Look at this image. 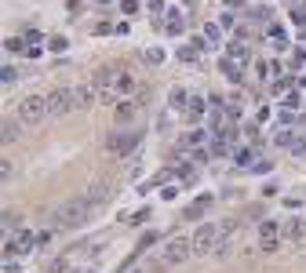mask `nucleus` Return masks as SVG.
Returning <instances> with one entry per match:
<instances>
[{
    "label": "nucleus",
    "mask_w": 306,
    "mask_h": 273,
    "mask_svg": "<svg viewBox=\"0 0 306 273\" xmlns=\"http://www.w3.org/2000/svg\"><path fill=\"white\" fill-rule=\"evenodd\" d=\"M95 201L84 193V197H69L66 204H58L55 211H51V226L55 230H73V226H84L91 215H95Z\"/></svg>",
    "instance_id": "1"
},
{
    "label": "nucleus",
    "mask_w": 306,
    "mask_h": 273,
    "mask_svg": "<svg viewBox=\"0 0 306 273\" xmlns=\"http://www.w3.org/2000/svg\"><path fill=\"white\" fill-rule=\"evenodd\" d=\"M190 240H193V255H211V251L219 248V240H222V226H219V222L197 226V233H193Z\"/></svg>",
    "instance_id": "2"
},
{
    "label": "nucleus",
    "mask_w": 306,
    "mask_h": 273,
    "mask_svg": "<svg viewBox=\"0 0 306 273\" xmlns=\"http://www.w3.org/2000/svg\"><path fill=\"white\" fill-rule=\"evenodd\" d=\"M48 113H51V110H48V95H26V99L19 102V120H22V124H29V128L40 124Z\"/></svg>",
    "instance_id": "3"
},
{
    "label": "nucleus",
    "mask_w": 306,
    "mask_h": 273,
    "mask_svg": "<svg viewBox=\"0 0 306 273\" xmlns=\"http://www.w3.org/2000/svg\"><path fill=\"white\" fill-rule=\"evenodd\" d=\"M48 110H51V117H66V113H73V110H81V102H76V91H69V87H55L51 95H48Z\"/></svg>",
    "instance_id": "4"
},
{
    "label": "nucleus",
    "mask_w": 306,
    "mask_h": 273,
    "mask_svg": "<svg viewBox=\"0 0 306 273\" xmlns=\"http://www.w3.org/2000/svg\"><path fill=\"white\" fill-rule=\"evenodd\" d=\"M281 237H284V226L263 219V226H259V251H263V255H273V251H277V244H281Z\"/></svg>",
    "instance_id": "5"
},
{
    "label": "nucleus",
    "mask_w": 306,
    "mask_h": 273,
    "mask_svg": "<svg viewBox=\"0 0 306 273\" xmlns=\"http://www.w3.org/2000/svg\"><path fill=\"white\" fill-rule=\"evenodd\" d=\"M106 149L117 153V157L135 153V149H139V131H117V135H110V139H106Z\"/></svg>",
    "instance_id": "6"
},
{
    "label": "nucleus",
    "mask_w": 306,
    "mask_h": 273,
    "mask_svg": "<svg viewBox=\"0 0 306 273\" xmlns=\"http://www.w3.org/2000/svg\"><path fill=\"white\" fill-rule=\"evenodd\" d=\"M193 255V240H186V237H172L164 244V262L168 266H179V262H186Z\"/></svg>",
    "instance_id": "7"
},
{
    "label": "nucleus",
    "mask_w": 306,
    "mask_h": 273,
    "mask_svg": "<svg viewBox=\"0 0 306 273\" xmlns=\"http://www.w3.org/2000/svg\"><path fill=\"white\" fill-rule=\"evenodd\" d=\"M99 99H102V95H99L95 84H81V87H76V102H81V110H91Z\"/></svg>",
    "instance_id": "8"
},
{
    "label": "nucleus",
    "mask_w": 306,
    "mask_h": 273,
    "mask_svg": "<svg viewBox=\"0 0 306 273\" xmlns=\"http://www.w3.org/2000/svg\"><path fill=\"white\" fill-rule=\"evenodd\" d=\"M284 237L295 240V244H302V240H306V222L302 219H288L284 222Z\"/></svg>",
    "instance_id": "9"
},
{
    "label": "nucleus",
    "mask_w": 306,
    "mask_h": 273,
    "mask_svg": "<svg viewBox=\"0 0 306 273\" xmlns=\"http://www.w3.org/2000/svg\"><path fill=\"white\" fill-rule=\"evenodd\" d=\"M88 197L95 201V208H102V204H106V201L113 197V186H110V182H95V186L88 190Z\"/></svg>",
    "instance_id": "10"
},
{
    "label": "nucleus",
    "mask_w": 306,
    "mask_h": 273,
    "mask_svg": "<svg viewBox=\"0 0 306 273\" xmlns=\"http://www.w3.org/2000/svg\"><path fill=\"white\" fill-rule=\"evenodd\" d=\"M135 87H139V80H135L128 69H120V73H117V84H113V91H117V95H131Z\"/></svg>",
    "instance_id": "11"
},
{
    "label": "nucleus",
    "mask_w": 306,
    "mask_h": 273,
    "mask_svg": "<svg viewBox=\"0 0 306 273\" xmlns=\"http://www.w3.org/2000/svg\"><path fill=\"white\" fill-rule=\"evenodd\" d=\"M211 204H215V197H208V193H204L201 201H193V204L186 208V219H190V222H193V219H201V215H204V211H208Z\"/></svg>",
    "instance_id": "12"
},
{
    "label": "nucleus",
    "mask_w": 306,
    "mask_h": 273,
    "mask_svg": "<svg viewBox=\"0 0 306 273\" xmlns=\"http://www.w3.org/2000/svg\"><path fill=\"white\" fill-rule=\"evenodd\" d=\"M222 77H230L234 84H241V80H244V66L234 62V58H222Z\"/></svg>",
    "instance_id": "13"
},
{
    "label": "nucleus",
    "mask_w": 306,
    "mask_h": 273,
    "mask_svg": "<svg viewBox=\"0 0 306 273\" xmlns=\"http://www.w3.org/2000/svg\"><path fill=\"white\" fill-rule=\"evenodd\" d=\"M204 117V99L201 95H190V102H186V120L193 124V120H201Z\"/></svg>",
    "instance_id": "14"
},
{
    "label": "nucleus",
    "mask_w": 306,
    "mask_h": 273,
    "mask_svg": "<svg viewBox=\"0 0 306 273\" xmlns=\"http://www.w3.org/2000/svg\"><path fill=\"white\" fill-rule=\"evenodd\" d=\"M226 51H230L226 58H234V62H241V66H244V62H248V58H252V55H248V44H241V40H237V44H230Z\"/></svg>",
    "instance_id": "15"
},
{
    "label": "nucleus",
    "mask_w": 306,
    "mask_h": 273,
    "mask_svg": "<svg viewBox=\"0 0 306 273\" xmlns=\"http://www.w3.org/2000/svg\"><path fill=\"white\" fill-rule=\"evenodd\" d=\"M204 139H208V135H204L201 128H197V131H190L186 139H182V153H186V149H201V146H204Z\"/></svg>",
    "instance_id": "16"
},
{
    "label": "nucleus",
    "mask_w": 306,
    "mask_h": 273,
    "mask_svg": "<svg viewBox=\"0 0 306 273\" xmlns=\"http://www.w3.org/2000/svg\"><path fill=\"white\" fill-rule=\"evenodd\" d=\"M131 117H135V106L131 102H120L117 106V124H131Z\"/></svg>",
    "instance_id": "17"
},
{
    "label": "nucleus",
    "mask_w": 306,
    "mask_h": 273,
    "mask_svg": "<svg viewBox=\"0 0 306 273\" xmlns=\"http://www.w3.org/2000/svg\"><path fill=\"white\" fill-rule=\"evenodd\" d=\"M161 29H168V33H182V19H179V15H164Z\"/></svg>",
    "instance_id": "18"
},
{
    "label": "nucleus",
    "mask_w": 306,
    "mask_h": 273,
    "mask_svg": "<svg viewBox=\"0 0 306 273\" xmlns=\"http://www.w3.org/2000/svg\"><path fill=\"white\" fill-rule=\"evenodd\" d=\"M168 99H172L175 110H182V106L190 102V91H186V87H172V95H168Z\"/></svg>",
    "instance_id": "19"
},
{
    "label": "nucleus",
    "mask_w": 306,
    "mask_h": 273,
    "mask_svg": "<svg viewBox=\"0 0 306 273\" xmlns=\"http://www.w3.org/2000/svg\"><path fill=\"white\" fill-rule=\"evenodd\" d=\"M15 240H19V251H22V255H26L29 248H33V244H37V237H33V233H29V230H22V233H15Z\"/></svg>",
    "instance_id": "20"
},
{
    "label": "nucleus",
    "mask_w": 306,
    "mask_h": 273,
    "mask_svg": "<svg viewBox=\"0 0 306 273\" xmlns=\"http://www.w3.org/2000/svg\"><path fill=\"white\" fill-rule=\"evenodd\" d=\"M19 124H22V120H4V142L19 139Z\"/></svg>",
    "instance_id": "21"
},
{
    "label": "nucleus",
    "mask_w": 306,
    "mask_h": 273,
    "mask_svg": "<svg viewBox=\"0 0 306 273\" xmlns=\"http://www.w3.org/2000/svg\"><path fill=\"white\" fill-rule=\"evenodd\" d=\"M19 222H22L19 211H8V215H4V230H8V233H15V230H19Z\"/></svg>",
    "instance_id": "22"
},
{
    "label": "nucleus",
    "mask_w": 306,
    "mask_h": 273,
    "mask_svg": "<svg viewBox=\"0 0 306 273\" xmlns=\"http://www.w3.org/2000/svg\"><path fill=\"white\" fill-rule=\"evenodd\" d=\"M153 244H157V233L149 230V233H142V240H139V251H135V255H142V251H146V248H153Z\"/></svg>",
    "instance_id": "23"
},
{
    "label": "nucleus",
    "mask_w": 306,
    "mask_h": 273,
    "mask_svg": "<svg viewBox=\"0 0 306 273\" xmlns=\"http://www.w3.org/2000/svg\"><path fill=\"white\" fill-rule=\"evenodd\" d=\"M146 62L161 66V62H164V51H161V48H149V51H146Z\"/></svg>",
    "instance_id": "24"
},
{
    "label": "nucleus",
    "mask_w": 306,
    "mask_h": 273,
    "mask_svg": "<svg viewBox=\"0 0 306 273\" xmlns=\"http://www.w3.org/2000/svg\"><path fill=\"white\" fill-rule=\"evenodd\" d=\"M197 55H201V51H197V48H193V44H190V48H179V58H182V62H193V58H197Z\"/></svg>",
    "instance_id": "25"
},
{
    "label": "nucleus",
    "mask_w": 306,
    "mask_h": 273,
    "mask_svg": "<svg viewBox=\"0 0 306 273\" xmlns=\"http://www.w3.org/2000/svg\"><path fill=\"white\" fill-rule=\"evenodd\" d=\"M204 37H208L211 44H219V37H222V26H208V29H204Z\"/></svg>",
    "instance_id": "26"
},
{
    "label": "nucleus",
    "mask_w": 306,
    "mask_h": 273,
    "mask_svg": "<svg viewBox=\"0 0 306 273\" xmlns=\"http://www.w3.org/2000/svg\"><path fill=\"white\" fill-rule=\"evenodd\" d=\"M277 146H295V135L292 131H277Z\"/></svg>",
    "instance_id": "27"
},
{
    "label": "nucleus",
    "mask_w": 306,
    "mask_h": 273,
    "mask_svg": "<svg viewBox=\"0 0 306 273\" xmlns=\"http://www.w3.org/2000/svg\"><path fill=\"white\" fill-rule=\"evenodd\" d=\"M146 219H149V208H139L135 215H128V222H135V226H139V222H146Z\"/></svg>",
    "instance_id": "28"
},
{
    "label": "nucleus",
    "mask_w": 306,
    "mask_h": 273,
    "mask_svg": "<svg viewBox=\"0 0 306 273\" xmlns=\"http://www.w3.org/2000/svg\"><path fill=\"white\" fill-rule=\"evenodd\" d=\"M299 102H302V99L295 95V91H288V95H284V106H288V110H299Z\"/></svg>",
    "instance_id": "29"
},
{
    "label": "nucleus",
    "mask_w": 306,
    "mask_h": 273,
    "mask_svg": "<svg viewBox=\"0 0 306 273\" xmlns=\"http://www.w3.org/2000/svg\"><path fill=\"white\" fill-rule=\"evenodd\" d=\"M4 48H8V51H26V44H22L19 37H8V44H4Z\"/></svg>",
    "instance_id": "30"
},
{
    "label": "nucleus",
    "mask_w": 306,
    "mask_h": 273,
    "mask_svg": "<svg viewBox=\"0 0 306 273\" xmlns=\"http://www.w3.org/2000/svg\"><path fill=\"white\" fill-rule=\"evenodd\" d=\"M15 80H19V69H15V66H4V84H15Z\"/></svg>",
    "instance_id": "31"
},
{
    "label": "nucleus",
    "mask_w": 306,
    "mask_h": 273,
    "mask_svg": "<svg viewBox=\"0 0 306 273\" xmlns=\"http://www.w3.org/2000/svg\"><path fill=\"white\" fill-rule=\"evenodd\" d=\"M48 269H51V273H69V269H66V259H55Z\"/></svg>",
    "instance_id": "32"
},
{
    "label": "nucleus",
    "mask_w": 306,
    "mask_h": 273,
    "mask_svg": "<svg viewBox=\"0 0 306 273\" xmlns=\"http://www.w3.org/2000/svg\"><path fill=\"white\" fill-rule=\"evenodd\" d=\"M51 48L55 51H66V37H51Z\"/></svg>",
    "instance_id": "33"
},
{
    "label": "nucleus",
    "mask_w": 306,
    "mask_h": 273,
    "mask_svg": "<svg viewBox=\"0 0 306 273\" xmlns=\"http://www.w3.org/2000/svg\"><path fill=\"white\" fill-rule=\"evenodd\" d=\"M120 8H124L128 15H135V11H139V0H124V4H120Z\"/></svg>",
    "instance_id": "34"
},
{
    "label": "nucleus",
    "mask_w": 306,
    "mask_h": 273,
    "mask_svg": "<svg viewBox=\"0 0 306 273\" xmlns=\"http://www.w3.org/2000/svg\"><path fill=\"white\" fill-rule=\"evenodd\" d=\"M146 4H149V11H161V8H164V0H146Z\"/></svg>",
    "instance_id": "35"
},
{
    "label": "nucleus",
    "mask_w": 306,
    "mask_h": 273,
    "mask_svg": "<svg viewBox=\"0 0 306 273\" xmlns=\"http://www.w3.org/2000/svg\"><path fill=\"white\" fill-rule=\"evenodd\" d=\"M222 4H226V8H241V0H222Z\"/></svg>",
    "instance_id": "36"
},
{
    "label": "nucleus",
    "mask_w": 306,
    "mask_h": 273,
    "mask_svg": "<svg viewBox=\"0 0 306 273\" xmlns=\"http://www.w3.org/2000/svg\"><path fill=\"white\" fill-rule=\"evenodd\" d=\"M73 273H95V269H73Z\"/></svg>",
    "instance_id": "37"
},
{
    "label": "nucleus",
    "mask_w": 306,
    "mask_h": 273,
    "mask_svg": "<svg viewBox=\"0 0 306 273\" xmlns=\"http://www.w3.org/2000/svg\"><path fill=\"white\" fill-rule=\"evenodd\" d=\"M299 149H302V153H306V142H302V146H299Z\"/></svg>",
    "instance_id": "38"
},
{
    "label": "nucleus",
    "mask_w": 306,
    "mask_h": 273,
    "mask_svg": "<svg viewBox=\"0 0 306 273\" xmlns=\"http://www.w3.org/2000/svg\"><path fill=\"white\" fill-rule=\"evenodd\" d=\"M99 4H110V0H99Z\"/></svg>",
    "instance_id": "39"
}]
</instances>
